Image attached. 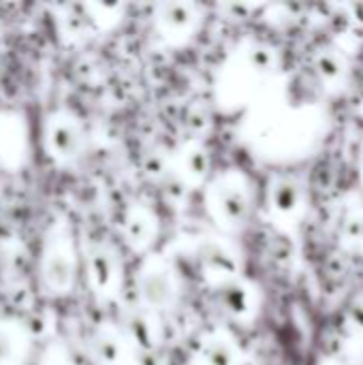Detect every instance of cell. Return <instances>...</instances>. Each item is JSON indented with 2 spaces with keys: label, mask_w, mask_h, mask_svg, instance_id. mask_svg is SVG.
Instances as JSON below:
<instances>
[{
  "label": "cell",
  "mask_w": 363,
  "mask_h": 365,
  "mask_svg": "<svg viewBox=\"0 0 363 365\" xmlns=\"http://www.w3.org/2000/svg\"><path fill=\"white\" fill-rule=\"evenodd\" d=\"M26 338L13 323L0 321V365H24Z\"/></svg>",
  "instance_id": "obj_8"
},
{
  "label": "cell",
  "mask_w": 363,
  "mask_h": 365,
  "mask_svg": "<svg viewBox=\"0 0 363 365\" xmlns=\"http://www.w3.org/2000/svg\"><path fill=\"white\" fill-rule=\"evenodd\" d=\"M212 210L227 227H242L250 214L246 186L237 178H223L212 186Z\"/></svg>",
  "instance_id": "obj_4"
},
{
  "label": "cell",
  "mask_w": 363,
  "mask_h": 365,
  "mask_svg": "<svg viewBox=\"0 0 363 365\" xmlns=\"http://www.w3.org/2000/svg\"><path fill=\"white\" fill-rule=\"evenodd\" d=\"M195 365H237V357L225 338H208L197 351Z\"/></svg>",
  "instance_id": "obj_9"
},
{
  "label": "cell",
  "mask_w": 363,
  "mask_h": 365,
  "mask_svg": "<svg viewBox=\"0 0 363 365\" xmlns=\"http://www.w3.org/2000/svg\"><path fill=\"white\" fill-rule=\"evenodd\" d=\"M43 143L56 163H73L83 150L81 122L68 111H56L43 126Z\"/></svg>",
  "instance_id": "obj_2"
},
{
  "label": "cell",
  "mask_w": 363,
  "mask_h": 365,
  "mask_svg": "<svg viewBox=\"0 0 363 365\" xmlns=\"http://www.w3.org/2000/svg\"><path fill=\"white\" fill-rule=\"evenodd\" d=\"M158 233V225L156 218L150 210L135 205L126 212L124 216V235L131 248L135 250H145L148 246H152L154 235Z\"/></svg>",
  "instance_id": "obj_7"
},
{
  "label": "cell",
  "mask_w": 363,
  "mask_h": 365,
  "mask_svg": "<svg viewBox=\"0 0 363 365\" xmlns=\"http://www.w3.org/2000/svg\"><path fill=\"white\" fill-rule=\"evenodd\" d=\"M79 276V259L73 235L66 227H56L45 237L39 257V282L45 295L64 297L73 293Z\"/></svg>",
  "instance_id": "obj_1"
},
{
  "label": "cell",
  "mask_w": 363,
  "mask_h": 365,
  "mask_svg": "<svg viewBox=\"0 0 363 365\" xmlns=\"http://www.w3.org/2000/svg\"><path fill=\"white\" fill-rule=\"evenodd\" d=\"M197 24L199 13L193 4H163L158 9V28L163 36L171 41H184L193 36Z\"/></svg>",
  "instance_id": "obj_6"
},
{
  "label": "cell",
  "mask_w": 363,
  "mask_h": 365,
  "mask_svg": "<svg viewBox=\"0 0 363 365\" xmlns=\"http://www.w3.org/2000/svg\"><path fill=\"white\" fill-rule=\"evenodd\" d=\"M139 295L145 308L150 310H169L178 302V278L175 272L160 259H152L143 263L139 278Z\"/></svg>",
  "instance_id": "obj_3"
},
{
  "label": "cell",
  "mask_w": 363,
  "mask_h": 365,
  "mask_svg": "<svg viewBox=\"0 0 363 365\" xmlns=\"http://www.w3.org/2000/svg\"><path fill=\"white\" fill-rule=\"evenodd\" d=\"M208 167H210V158L199 148H188L180 160V169L186 178H190V182L203 180L208 173Z\"/></svg>",
  "instance_id": "obj_12"
},
{
  "label": "cell",
  "mask_w": 363,
  "mask_h": 365,
  "mask_svg": "<svg viewBox=\"0 0 363 365\" xmlns=\"http://www.w3.org/2000/svg\"><path fill=\"white\" fill-rule=\"evenodd\" d=\"M223 306L227 312L242 317L248 312V291L242 284L229 282L223 287Z\"/></svg>",
  "instance_id": "obj_13"
},
{
  "label": "cell",
  "mask_w": 363,
  "mask_h": 365,
  "mask_svg": "<svg viewBox=\"0 0 363 365\" xmlns=\"http://www.w3.org/2000/svg\"><path fill=\"white\" fill-rule=\"evenodd\" d=\"M124 340L111 331H98L92 338V355L101 365H118L124 355Z\"/></svg>",
  "instance_id": "obj_10"
},
{
  "label": "cell",
  "mask_w": 363,
  "mask_h": 365,
  "mask_svg": "<svg viewBox=\"0 0 363 365\" xmlns=\"http://www.w3.org/2000/svg\"><path fill=\"white\" fill-rule=\"evenodd\" d=\"M297 199H300L297 186L291 184V182H280V184H276L274 190H272L274 210H278V212H282V214H291V212L297 207Z\"/></svg>",
  "instance_id": "obj_14"
},
{
  "label": "cell",
  "mask_w": 363,
  "mask_h": 365,
  "mask_svg": "<svg viewBox=\"0 0 363 365\" xmlns=\"http://www.w3.org/2000/svg\"><path fill=\"white\" fill-rule=\"evenodd\" d=\"M126 334H128V340L135 342L143 353H150L156 346V340H158L154 323L145 314H133L126 321Z\"/></svg>",
  "instance_id": "obj_11"
},
{
  "label": "cell",
  "mask_w": 363,
  "mask_h": 365,
  "mask_svg": "<svg viewBox=\"0 0 363 365\" xmlns=\"http://www.w3.org/2000/svg\"><path fill=\"white\" fill-rule=\"evenodd\" d=\"M86 272L94 293L103 297L116 295V289L120 284V263L109 248L94 246L86 259Z\"/></svg>",
  "instance_id": "obj_5"
}]
</instances>
